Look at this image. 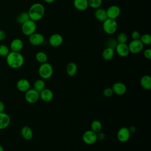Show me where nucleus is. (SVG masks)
I'll use <instances>...</instances> for the list:
<instances>
[{
	"label": "nucleus",
	"mask_w": 151,
	"mask_h": 151,
	"mask_svg": "<svg viewBox=\"0 0 151 151\" xmlns=\"http://www.w3.org/2000/svg\"><path fill=\"white\" fill-rule=\"evenodd\" d=\"M113 94L112 88L110 87H107L103 91V94L106 97H110Z\"/></svg>",
	"instance_id": "72a5a7b5"
},
{
	"label": "nucleus",
	"mask_w": 151,
	"mask_h": 151,
	"mask_svg": "<svg viewBox=\"0 0 151 151\" xmlns=\"http://www.w3.org/2000/svg\"><path fill=\"white\" fill-rule=\"evenodd\" d=\"M129 129L130 133H134L136 131V127L134 126H131Z\"/></svg>",
	"instance_id": "ea45409f"
},
{
	"label": "nucleus",
	"mask_w": 151,
	"mask_h": 151,
	"mask_svg": "<svg viewBox=\"0 0 151 151\" xmlns=\"http://www.w3.org/2000/svg\"><path fill=\"white\" fill-rule=\"evenodd\" d=\"M44 36L40 32H34L28 37V41L33 46H38L44 42Z\"/></svg>",
	"instance_id": "1a4fd4ad"
},
{
	"label": "nucleus",
	"mask_w": 151,
	"mask_h": 151,
	"mask_svg": "<svg viewBox=\"0 0 151 151\" xmlns=\"http://www.w3.org/2000/svg\"><path fill=\"white\" fill-rule=\"evenodd\" d=\"M117 44H118V42H117L116 39L110 38L107 41L106 45V47L111 48L114 50L116 45H117Z\"/></svg>",
	"instance_id": "473e14b6"
},
{
	"label": "nucleus",
	"mask_w": 151,
	"mask_h": 151,
	"mask_svg": "<svg viewBox=\"0 0 151 151\" xmlns=\"http://www.w3.org/2000/svg\"><path fill=\"white\" fill-rule=\"evenodd\" d=\"M143 55L145 58L148 60L151 59V49L147 48L143 51Z\"/></svg>",
	"instance_id": "c9c22d12"
},
{
	"label": "nucleus",
	"mask_w": 151,
	"mask_h": 151,
	"mask_svg": "<svg viewBox=\"0 0 151 151\" xmlns=\"http://www.w3.org/2000/svg\"><path fill=\"white\" fill-rule=\"evenodd\" d=\"M25 99L30 104L37 103L40 99V93L34 88H29L25 92Z\"/></svg>",
	"instance_id": "423d86ee"
},
{
	"label": "nucleus",
	"mask_w": 151,
	"mask_h": 151,
	"mask_svg": "<svg viewBox=\"0 0 151 151\" xmlns=\"http://www.w3.org/2000/svg\"><path fill=\"white\" fill-rule=\"evenodd\" d=\"M24 47V42L19 38H15L11 41L9 45V49L11 51L20 52Z\"/></svg>",
	"instance_id": "dca6fc26"
},
{
	"label": "nucleus",
	"mask_w": 151,
	"mask_h": 151,
	"mask_svg": "<svg viewBox=\"0 0 151 151\" xmlns=\"http://www.w3.org/2000/svg\"><path fill=\"white\" fill-rule=\"evenodd\" d=\"M37 29V24L35 21L29 19L21 24V31L26 36H29L35 32Z\"/></svg>",
	"instance_id": "39448f33"
},
{
	"label": "nucleus",
	"mask_w": 151,
	"mask_h": 151,
	"mask_svg": "<svg viewBox=\"0 0 151 151\" xmlns=\"http://www.w3.org/2000/svg\"><path fill=\"white\" fill-rule=\"evenodd\" d=\"M0 151H5L4 147L1 145H0Z\"/></svg>",
	"instance_id": "79ce46f5"
},
{
	"label": "nucleus",
	"mask_w": 151,
	"mask_h": 151,
	"mask_svg": "<svg viewBox=\"0 0 151 151\" xmlns=\"http://www.w3.org/2000/svg\"><path fill=\"white\" fill-rule=\"evenodd\" d=\"M103 0H88V6L91 7L93 9H97L100 8L102 4Z\"/></svg>",
	"instance_id": "c756f323"
},
{
	"label": "nucleus",
	"mask_w": 151,
	"mask_h": 151,
	"mask_svg": "<svg viewBox=\"0 0 151 151\" xmlns=\"http://www.w3.org/2000/svg\"><path fill=\"white\" fill-rule=\"evenodd\" d=\"M21 135L26 140H30L33 137V131L27 126H23L21 129Z\"/></svg>",
	"instance_id": "aec40b11"
},
{
	"label": "nucleus",
	"mask_w": 151,
	"mask_h": 151,
	"mask_svg": "<svg viewBox=\"0 0 151 151\" xmlns=\"http://www.w3.org/2000/svg\"><path fill=\"white\" fill-rule=\"evenodd\" d=\"M64 41L63 36L58 33L52 34L48 38V44L52 47H58L63 44Z\"/></svg>",
	"instance_id": "9b49d317"
},
{
	"label": "nucleus",
	"mask_w": 151,
	"mask_h": 151,
	"mask_svg": "<svg viewBox=\"0 0 151 151\" xmlns=\"http://www.w3.org/2000/svg\"><path fill=\"white\" fill-rule=\"evenodd\" d=\"M6 34L4 30H0V41H3L6 38Z\"/></svg>",
	"instance_id": "4c0bfd02"
},
{
	"label": "nucleus",
	"mask_w": 151,
	"mask_h": 151,
	"mask_svg": "<svg viewBox=\"0 0 151 151\" xmlns=\"http://www.w3.org/2000/svg\"><path fill=\"white\" fill-rule=\"evenodd\" d=\"M131 37L132 40H139L140 37V34L138 31H133L131 34Z\"/></svg>",
	"instance_id": "f704fd0d"
},
{
	"label": "nucleus",
	"mask_w": 151,
	"mask_h": 151,
	"mask_svg": "<svg viewBox=\"0 0 151 151\" xmlns=\"http://www.w3.org/2000/svg\"><path fill=\"white\" fill-rule=\"evenodd\" d=\"M45 88V83L43 79H38L35 80L33 84V88L39 93Z\"/></svg>",
	"instance_id": "393cba45"
},
{
	"label": "nucleus",
	"mask_w": 151,
	"mask_h": 151,
	"mask_svg": "<svg viewBox=\"0 0 151 151\" xmlns=\"http://www.w3.org/2000/svg\"><path fill=\"white\" fill-rule=\"evenodd\" d=\"M94 15L97 21L102 22L108 18L106 13V10L101 8L96 9L94 13Z\"/></svg>",
	"instance_id": "6ab92c4d"
},
{
	"label": "nucleus",
	"mask_w": 151,
	"mask_h": 151,
	"mask_svg": "<svg viewBox=\"0 0 151 151\" xmlns=\"http://www.w3.org/2000/svg\"><path fill=\"white\" fill-rule=\"evenodd\" d=\"M139 40L143 45H149L151 44V36L149 34H144L140 35Z\"/></svg>",
	"instance_id": "c85d7f7f"
},
{
	"label": "nucleus",
	"mask_w": 151,
	"mask_h": 151,
	"mask_svg": "<svg viewBox=\"0 0 151 151\" xmlns=\"http://www.w3.org/2000/svg\"><path fill=\"white\" fill-rule=\"evenodd\" d=\"M73 5L78 11H86L88 7V0H74Z\"/></svg>",
	"instance_id": "412c9836"
},
{
	"label": "nucleus",
	"mask_w": 151,
	"mask_h": 151,
	"mask_svg": "<svg viewBox=\"0 0 151 151\" xmlns=\"http://www.w3.org/2000/svg\"><path fill=\"white\" fill-rule=\"evenodd\" d=\"M28 13L29 19L36 22L43 18L45 14V8L42 4L36 2L31 5Z\"/></svg>",
	"instance_id": "f03ea898"
},
{
	"label": "nucleus",
	"mask_w": 151,
	"mask_h": 151,
	"mask_svg": "<svg viewBox=\"0 0 151 151\" xmlns=\"http://www.w3.org/2000/svg\"><path fill=\"white\" fill-rule=\"evenodd\" d=\"M116 53L122 57H126L129 55L130 51L128 47V45L126 43L119 44L118 43L115 49Z\"/></svg>",
	"instance_id": "4468645a"
},
{
	"label": "nucleus",
	"mask_w": 151,
	"mask_h": 151,
	"mask_svg": "<svg viewBox=\"0 0 151 151\" xmlns=\"http://www.w3.org/2000/svg\"><path fill=\"white\" fill-rule=\"evenodd\" d=\"M35 59L36 60L41 63H44L47 62L48 60V56L47 55V54L43 51H38L35 54Z\"/></svg>",
	"instance_id": "a878e982"
},
{
	"label": "nucleus",
	"mask_w": 151,
	"mask_h": 151,
	"mask_svg": "<svg viewBox=\"0 0 151 151\" xmlns=\"http://www.w3.org/2000/svg\"><path fill=\"white\" fill-rule=\"evenodd\" d=\"M10 52L9 48L6 45L2 44L0 45V56L6 57Z\"/></svg>",
	"instance_id": "2f4dec72"
},
{
	"label": "nucleus",
	"mask_w": 151,
	"mask_h": 151,
	"mask_svg": "<svg viewBox=\"0 0 151 151\" xmlns=\"http://www.w3.org/2000/svg\"><path fill=\"white\" fill-rule=\"evenodd\" d=\"M130 132L128 127H122L119 129L117 133V138L122 143L127 142L130 137Z\"/></svg>",
	"instance_id": "9d476101"
},
{
	"label": "nucleus",
	"mask_w": 151,
	"mask_h": 151,
	"mask_svg": "<svg viewBox=\"0 0 151 151\" xmlns=\"http://www.w3.org/2000/svg\"><path fill=\"white\" fill-rule=\"evenodd\" d=\"M97 139L99 140H103L105 139V134L101 132L97 133Z\"/></svg>",
	"instance_id": "e433bc0d"
},
{
	"label": "nucleus",
	"mask_w": 151,
	"mask_h": 151,
	"mask_svg": "<svg viewBox=\"0 0 151 151\" xmlns=\"http://www.w3.org/2000/svg\"><path fill=\"white\" fill-rule=\"evenodd\" d=\"M4 110H5V104L2 101H0V113L4 112Z\"/></svg>",
	"instance_id": "58836bf2"
},
{
	"label": "nucleus",
	"mask_w": 151,
	"mask_h": 151,
	"mask_svg": "<svg viewBox=\"0 0 151 151\" xmlns=\"http://www.w3.org/2000/svg\"><path fill=\"white\" fill-rule=\"evenodd\" d=\"M106 13L108 18L116 19L120 15L121 9L119 6L112 5L106 9Z\"/></svg>",
	"instance_id": "f8f14e48"
},
{
	"label": "nucleus",
	"mask_w": 151,
	"mask_h": 151,
	"mask_svg": "<svg viewBox=\"0 0 151 151\" xmlns=\"http://www.w3.org/2000/svg\"><path fill=\"white\" fill-rule=\"evenodd\" d=\"M6 61L9 67L14 69H17L23 65L24 63V58L19 52L10 51L6 57Z\"/></svg>",
	"instance_id": "f257e3e1"
},
{
	"label": "nucleus",
	"mask_w": 151,
	"mask_h": 151,
	"mask_svg": "<svg viewBox=\"0 0 151 151\" xmlns=\"http://www.w3.org/2000/svg\"><path fill=\"white\" fill-rule=\"evenodd\" d=\"M16 87L17 89L21 92H26L31 87V84L29 81L26 78H20L18 80L16 84Z\"/></svg>",
	"instance_id": "2eb2a0df"
},
{
	"label": "nucleus",
	"mask_w": 151,
	"mask_h": 151,
	"mask_svg": "<svg viewBox=\"0 0 151 151\" xmlns=\"http://www.w3.org/2000/svg\"><path fill=\"white\" fill-rule=\"evenodd\" d=\"M44 1L47 4H52L55 1V0H44Z\"/></svg>",
	"instance_id": "a19ab883"
},
{
	"label": "nucleus",
	"mask_w": 151,
	"mask_h": 151,
	"mask_svg": "<svg viewBox=\"0 0 151 151\" xmlns=\"http://www.w3.org/2000/svg\"><path fill=\"white\" fill-rule=\"evenodd\" d=\"M82 139L83 142L88 145L94 144L97 140V133L91 130H87L84 132Z\"/></svg>",
	"instance_id": "6e6552de"
},
{
	"label": "nucleus",
	"mask_w": 151,
	"mask_h": 151,
	"mask_svg": "<svg viewBox=\"0 0 151 151\" xmlns=\"http://www.w3.org/2000/svg\"><path fill=\"white\" fill-rule=\"evenodd\" d=\"M114 50L109 47H106L101 53L102 58L106 61H109L112 59L113 57H114Z\"/></svg>",
	"instance_id": "b1692460"
},
{
	"label": "nucleus",
	"mask_w": 151,
	"mask_h": 151,
	"mask_svg": "<svg viewBox=\"0 0 151 151\" xmlns=\"http://www.w3.org/2000/svg\"><path fill=\"white\" fill-rule=\"evenodd\" d=\"M144 45L140 40H132L128 44L130 53L137 54L140 53L143 49Z\"/></svg>",
	"instance_id": "0eeeda50"
},
{
	"label": "nucleus",
	"mask_w": 151,
	"mask_h": 151,
	"mask_svg": "<svg viewBox=\"0 0 151 151\" xmlns=\"http://www.w3.org/2000/svg\"><path fill=\"white\" fill-rule=\"evenodd\" d=\"M116 40H117V42L119 44L126 43L127 41V36L126 33L120 32L117 35Z\"/></svg>",
	"instance_id": "7c9ffc66"
},
{
	"label": "nucleus",
	"mask_w": 151,
	"mask_h": 151,
	"mask_svg": "<svg viewBox=\"0 0 151 151\" xmlns=\"http://www.w3.org/2000/svg\"><path fill=\"white\" fill-rule=\"evenodd\" d=\"M11 122V119L9 116L6 113H0V130L6 129L8 127Z\"/></svg>",
	"instance_id": "a211bd4d"
},
{
	"label": "nucleus",
	"mask_w": 151,
	"mask_h": 151,
	"mask_svg": "<svg viewBox=\"0 0 151 151\" xmlns=\"http://www.w3.org/2000/svg\"><path fill=\"white\" fill-rule=\"evenodd\" d=\"M38 74L43 80L50 78L53 74V67L48 62L41 64L38 69Z\"/></svg>",
	"instance_id": "7ed1b4c3"
},
{
	"label": "nucleus",
	"mask_w": 151,
	"mask_h": 151,
	"mask_svg": "<svg viewBox=\"0 0 151 151\" xmlns=\"http://www.w3.org/2000/svg\"><path fill=\"white\" fill-rule=\"evenodd\" d=\"M78 67L77 64L74 62H70L66 65L65 70L68 76L70 77L74 76L77 72Z\"/></svg>",
	"instance_id": "5701e85b"
},
{
	"label": "nucleus",
	"mask_w": 151,
	"mask_h": 151,
	"mask_svg": "<svg viewBox=\"0 0 151 151\" xmlns=\"http://www.w3.org/2000/svg\"><path fill=\"white\" fill-rule=\"evenodd\" d=\"M54 97V94L51 90L45 88L40 92V99L43 101L48 103L51 101Z\"/></svg>",
	"instance_id": "f3484780"
},
{
	"label": "nucleus",
	"mask_w": 151,
	"mask_h": 151,
	"mask_svg": "<svg viewBox=\"0 0 151 151\" xmlns=\"http://www.w3.org/2000/svg\"><path fill=\"white\" fill-rule=\"evenodd\" d=\"M111 88L113 91V93L119 96L124 94L127 91L126 86L122 82L114 83L113 84Z\"/></svg>",
	"instance_id": "ddd939ff"
},
{
	"label": "nucleus",
	"mask_w": 151,
	"mask_h": 151,
	"mask_svg": "<svg viewBox=\"0 0 151 151\" xmlns=\"http://www.w3.org/2000/svg\"><path fill=\"white\" fill-rule=\"evenodd\" d=\"M90 128L92 131L97 133L99 132H101L102 129V124L99 120H94L91 122Z\"/></svg>",
	"instance_id": "bb28decb"
},
{
	"label": "nucleus",
	"mask_w": 151,
	"mask_h": 151,
	"mask_svg": "<svg viewBox=\"0 0 151 151\" xmlns=\"http://www.w3.org/2000/svg\"><path fill=\"white\" fill-rule=\"evenodd\" d=\"M29 19H29V17L28 12H22L20 13L17 18V22L21 25L23 23H24L25 22L27 21Z\"/></svg>",
	"instance_id": "cd10ccee"
},
{
	"label": "nucleus",
	"mask_w": 151,
	"mask_h": 151,
	"mask_svg": "<svg viewBox=\"0 0 151 151\" xmlns=\"http://www.w3.org/2000/svg\"><path fill=\"white\" fill-rule=\"evenodd\" d=\"M118 28V24L116 19L107 18L103 22V29L104 32L109 35L114 34Z\"/></svg>",
	"instance_id": "20e7f679"
},
{
	"label": "nucleus",
	"mask_w": 151,
	"mask_h": 151,
	"mask_svg": "<svg viewBox=\"0 0 151 151\" xmlns=\"http://www.w3.org/2000/svg\"><path fill=\"white\" fill-rule=\"evenodd\" d=\"M140 84L142 87L145 90L151 89V77L149 75L142 76L140 80Z\"/></svg>",
	"instance_id": "4be33fe9"
}]
</instances>
